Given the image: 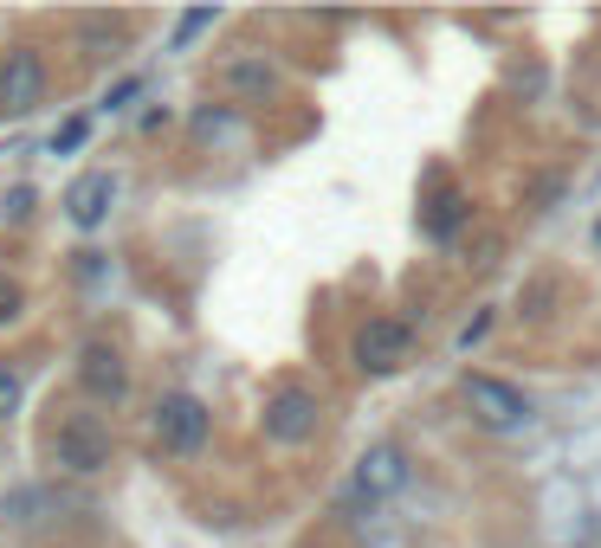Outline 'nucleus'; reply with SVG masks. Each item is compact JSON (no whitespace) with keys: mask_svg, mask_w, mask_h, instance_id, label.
<instances>
[{"mask_svg":"<svg viewBox=\"0 0 601 548\" xmlns=\"http://www.w3.org/2000/svg\"><path fill=\"white\" fill-rule=\"evenodd\" d=\"M78 381H84L91 401H123L130 394V368H123V355H116L111 342H91L78 355Z\"/></svg>","mask_w":601,"mask_h":548,"instance_id":"5","label":"nucleus"},{"mask_svg":"<svg viewBox=\"0 0 601 548\" xmlns=\"http://www.w3.org/2000/svg\"><path fill=\"white\" fill-rule=\"evenodd\" d=\"M595 246H601V226H595Z\"/></svg>","mask_w":601,"mask_h":548,"instance_id":"17","label":"nucleus"},{"mask_svg":"<svg viewBox=\"0 0 601 548\" xmlns=\"http://www.w3.org/2000/svg\"><path fill=\"white\" fill-rule=\"evenodd\" d=\"M52 452H59V465L65 472H98V465H111V426H104V413H72L59 438H52Z\"/></svg>","mask_w":601,"mask_h":548,"instance_id":"2","label":"nucleus"},{"mask_svg":"<svg viewBox=\"0 0 601 548\" xmlns=\"http://www.w3.org/2000/svg\"><path fill=\"white\" fill-rule=\"evenodd\" d=\"M116 200V175H104V168H91V175H78L72 194H65V214L78 219V226H98V219L111 214Z\"/></svg>","mask_w":601,"mask_h":548,"instance_id":"9","label":"nucleus"},{"mask_svg":"<svg viewBox=\"0 0 601 548\" xmlns=\"http://www.w3.org/2000/svg\"><path fill=\"white\" fill-rule=\"evenodd\" d=\"M466 401H472V413L486 420V426H498V433H518L530 420V401L511 387V381H491V374H466Z\"/></svg>","mask_w":601,"mask_h":548,"instance_id":"3","label":"nucleus"},{"mask_svg":"<svg viewBox=\"0 0 601 548\" xmlns=\"http://www.w3.org/2000/svg\"><path fill=\"white\" fill-rule=\"evenodd\" d=\"M214 20H221L214 7H194V13H182V20H175V45H189V39H201L207 27H214Z\"/></svg>","mask_w":601,"mask_h":548,"instance_id":"12","label":"nucleus"},{"mask_svg":"<svg viewBox=\"0 0 601 548\" xmlns=\"http://www.w3.org/2000/svg\"><path fill=\"white\" fill-rule=\"evenodd\" d=\"M84 143H91V116H65V123L52 130V155H78Z\"/></svg>","mask_w":601,"mask_h":548,"instance_id":"11","label":"nucleus"},{"mask_svg":"<svg viewBox=\"0 0 601 548\" xmlns=\"http://www.w3.org/2000/svg\"><path fill=\"white\" fill-rule=\"evenodd\" d=\"M27 207H33V194H27V187H13V194H7V219H27Z\"/></svg>","mask_w":601,"mask_h":548,"instance_id":"15","label":"nucleus"},{"mask_svg":"<svg viewBox=\"0 0 601 548\" xmlns=\"http://www.w3.org/2000/svg\"><path fill=\"white\" fill-rule=\"evenodd\" d=\"M401 484H408V458H401L395 445H376V452H363V465L349 472L343 510H369V504H388Z\"/></svg>","mask_w":601,"mask_h":548,"instance_id":"1","label":"nucleus"},{"mask_svg":"<svg viewBox=\"0 0 601 548\" xmlns=\"http://www.w3.org/2000/svg\"><path fill=\"white\" fill-rule=\"evenodd\" d=\"M226 84H233L240 97H265V91H272V72H265L259 59H240V65H226Z\"/></svg>","mask_w":601,"mask_h":548,"instance_id":"10","label":"nucleus"},{"mask_svg":"<svg viewBox=\"0 0 601 548\" xmlns=\"http://www.w3.org/2000/svg\"><path fill=\"white\" fill-rule=\"evenodd\" d=\"M136 91H143V77H123V84L111 91V110H130L136 104Z\"/></svg>","mask_w":601,"mask_h":548,"instance_id":"14","label":"nucleus"},{"mask_svg":"<svg viewBox=\"0 0 601 548\" xmlns=\"http://www.w3.org/2000/svg\"><path fill=\"white\" fill-rule=\"evenodd\" d=\"M45 97V65H39L33 52H13L7 65H0V110H33Z\"/></svg>","mask_w":601,"mask_h":548,"instance_id":"8","label":"nucleus"},{"mask_svg":"<svg viewBox=\"0 0 601 548\" xmlns=\"http://www.w3.org/2000/svg\"><path fill=\"white\" fill-rule=\"evenodd\" d=\"M317 433V401L310 394H272V406H265V438L272 445H304V438Z\"/></svg>","mask_w":601,"mask_h":548,"instance_id":"6","label":"nucleus"},{"mask_svg":"<svg viewBox=\"0 0 601 548\" xmlns=\"http://www.w3.org/2000/svg\"><path fill=\"white\" fill-rule=\"evenodd\" d=\"M155 433L169 452H201L207 445V406L194 401V394H169V401L155 406Z\"/></svg>","mask_w":601,"mask_h":548,"instance_id":"4","label":"nucleus"},{"mask_svg":"<svg viewBox=\"0 0 601 548\" xmlns=\"http://www.w3.org/2000/svg\"><path fill=\"white\" fill-rule=\"evenodd\" d=\"M13 310H20V285H0V323H13Z\"/></svg>","mask_w":601,"mask_h":548,"instance_id":"16","label":"nucleus"},{"mask_svg":"<svg viewBox=\"0 0 601 548\" xmlns=\"http://www.w3.org/2000/svg\"><path fill=\"white\" fill-rule=\"evenodd\" d=\"M13 413H20V374L0 368V420H13Z\"/></svg>","mask_w":601,"mask_h":548,"instance_id":"13","label":"nucleus"},{"mask_svg":"<svg viewBox=\"0 0 601 548\" xmlns=\"http://www.w3.org/2000/svg\"><path fill=\"white\" fill-rule=\"evenodd\" d=\"M401 355H408V329L395 323V317L363 323V335H356V362L369 368V374H395V368H401Z\"/></svg>","mask_w":601,"mask_h":548,"instance_id":"7","label":"nucleus"}]
</instances>
